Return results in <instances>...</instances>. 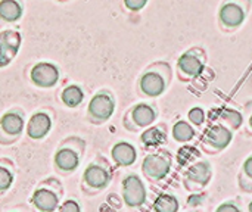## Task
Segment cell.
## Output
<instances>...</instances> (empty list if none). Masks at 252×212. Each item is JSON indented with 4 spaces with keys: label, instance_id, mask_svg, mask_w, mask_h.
Instances as JSON below:
<instances>
[{
    "label": "cell",
    "instance_id": "6da1fadb",
    "mask_svg": "<svg viewBox=\"0 0 252 212\" xmlns=\"http://www.w3.org/2000/svg\"><path fill=\"white\" fill-rule=\"evenodd\" d=\"M171 77H173V72L168 63L165 62L154 63L142 74L139 80V89L148 97L161 96L167 90L171 81Z\"/></svg>",
    "mask_w": 252,
    "mask_h": 212
},
{
    "label": "cell",
    "instance_id": "7a4b0ae2",
    "mask_svg": "<svg viewBox=\"0 0 252 212\" xmlns=\"http://www.w3.org/2000/svg\"><path fill=\"white\" fill-rule=\"evenodd\" d=\"M250 1L241 0H226L219 9V25L223 31L230 32L238 30L247 18Z\"/></svg>",
    "mask_w": 252,
    "mask_h": 212
},
{
    "label": "cell",
    "instance_id": "3957f363",
    "mask_svg": "<svg viewBox=\"0 0 252 212\" xmlns=\"http://www.w3.org/2000/svg\"><path fill=\"white\" fill-rule=\"evenodd\" d=\"M207 65V52L202 47H190L177 61L179 77L183 81H190L199 77Z\"/></svg>",
    "mask_w": 252,
    "mask_h": 212
},
{
    "label": "cell",
    "instance_id": "277c9868",
    "mask_svg": "<svg viewBox=\"0 0 252 212\" xmlns=\"http://www.w3.org/2000/svg\"><path fill=\"white\" fill-rule=\"evenodd\" d=\"M171 165H173V159L168 152H155L145 156L142 164V171L148 180L159 182L168 176Z\"/></svg>",
    "mask_w": 252,
    "mask_h": 212
},
{
    "label": "cell",
    "instance_id": "5b68a950",
    "mask_svg": "<svg viewBox=\"0 0 252 212\" xmlns=\"http://www.w3.org/2000/svg\"><path fill=\"white\" fill-rule=\"evenodd\" d=\"M233 140V131L221 124H214L210 127L202 139V149L205 153L216 155L224 151Z\"/></svg>",
    "mask_w": 252,
    "mask_h": 212
},
{
    "label": "cell",
    "instance_id": "8992f818",
    "mask_svg": "<svg viewBox=\"0 0 252 212\" xmlns=\"http://www.w3.org/2000/svg\"><path fill=\"white\" fill-rule=\"evenodd\" d=\"M213 177V168L208 161H198L192 164L188 171L185 173L183 184L188 190L190 192H201L204 190Z\"/></svg>",
    "mask_w": 252,
    "mask_h": 212
},
{
    "label": "cell",
    "instance_id": "52a82bcc",
    "mask_svg": "<svg viewBox=\"0 0 252 212\" xmlns=\"http://www.w3.org/2000/svg\"><path fill=\"white\" fill-rule=\"evenodd\" d=\"M148 193L142 179L136 174H128L123 180V199L127 207L139 208L146 202Z\"/></svg>",
    "mask_w": 252,
    "mask_h": 212
},
{
    "label": "cell",
    "instance_id": "ba28073f",
    "mask_svg": "<svg viewBox=\"0 0 252 212\" xmlns=\"http://www.w3.org/2000/svg\"><path fill=\"white\" fill-rule=\"evenodd\" d=\"M115 111V102L111 93L100 91L94 94L89 103V115L96 121H108Z\"/></svg>",
    "mask_w": 252,
    "mask_h": 212
},
{
    "label": "cell",
    "instance_id": "9c48e42d",
    "mask_svg": "<svg viewBox=\"0 0 252 212\" xmlns=\"http://www.w3.org/2000/svg\"><path fill=\"white\" fill-rule=\"evenodd\" d=\"M59 80V69L49 62H38L31 69V81L43 89L53 87Z\"/></svg>",
    "mask_w": 252,
    "mask_h": 212
},
{
    "label": "cell",
    "instance_id": "30bf717a",
    "mask_svg": "<svg viewBox=\"0 0 252 212\" xmlns=\"http://www.w3.org/2000/svg\"><path fill=\"white\" fill-rule=\"evenodd\" d=\"M21 46V35L16 31L7 30L0 32V66H6L15 58Z\"/></svg>",
    "mask_w": 252,
    "mask_h": 212
},
{
    "label": "cell",
    "instance_id": "8fae6325",
    "mask_svg": "<svg viewBox=\"0 0 252 212\" xmlns=\"http://www.w3.org/2000/svg\"><path fill=\"white\" fill-rule=\"evenodd\" d=\"M128 118L133 122L131 131H136V128H149L157 120V111L152 105L137 103L128 112Z\"/></svg>",
    "mask_w": 252,
    "mask_h": 212
},
{
    "label": "cell",
    "instance_id": "7c38bea8",
    "mask_svg": "<svg viewBox=\"0 0 252 212\" xmlns=\"http://www.w3.org/2000/svg\"><path fill=\"white\" fill-rule=\"evenodd\" d=\"M52 128V120L46 112H35L28 124H27V134L32 140L44 139Z\"/></svg>",
    "mask_w": 252,
    "mask_h": 212
},
{
    "label": "cell",
    "instance_id": "4fadbf2b",
    "mask_svg": "<svg viewBox=\"0 0 252 212\" xmlns=\"http://www.w3.org/2000/svg\"><path fill=\"white\" fill-rule=\"evenodd\" d=\"M83 177H84L86 184L92 189H103L111 182V174H109L108 168L97 165V164H90L84 170Z\"/></svg>",
    "mask_w": 252,
    "mask_h": 212
},
{
    "label": "cell",
    "instance_id": "5bb4252c",
    "mask_svg": "<svg viewBox=\"0 0 252 212\" xmlns=\"http://www.w3.org/2000/svg\"><path fill=\"white\" fill-rule=\"evenodd\" d=\"M112 159L120 167H130L137 159V151L136 148L128 142H118L112 146L111 151Z\"/></svg>",
    "mask_w": 252,
    "mask_h": 212
},
{
    "label": "cell",
    "instance_id": "9a60e30c",
    "mask_svg": "<svg viewBox=\"0 0 252 212\" xmlns=\"http://www.w3.org/2000/svg\"><path fill=\"white\" fill-rule=\"evenodd\" d=\"M32 204L38 211L53 212L59 207V198L52 189L40 187L32 193Z\"/></svg>",
    "mask_w": 252,
    "mask_h": 212
},
{
    "label": "cell",
    "instance_id": "2e32d148",
    "mask_svg": "<svg viewBox=\"0 0 252 212\" xmlns=\"http://www.w3.org/2000/svg\"><path fill=\"white\" fill-rule=\"evenodd\" d=\"M55 165L62 171H74L80 165V155L71 148H61L55 153Z\"/></svg>",
    "mask_w": 252,
    "mask_h": 212
},
{
    "label": "cell",
    "instance_id": "e0dca14e",
    "mask_svg": "<svg viewBox=\"0 0 252 212\" xmlns=\"http://www.w3.org/2000/svg\"><path fill=\"white\" fill-rule=\"evenodd\" d=\"M0 130L7 137H18L24 130V118L16 112H6L0 118Z\"/></svg>",
    "mask_w": 252,
    "mask_h": 212
},
{
    "label": "cell",
    "instance_id": "ac0fdd59",
    "mask_svg": "<svg viewBox=\"0 0 252 212\" xmlns=\"http://www.w3.org/2000/svg\"><path fill=\"white\" fill-rule=\"evenodd\" d=\"M142 143L146 146V148H157V146H161L167 142V133L162 127L157 125V127H149L146 128L143 133H142V137H140Z\"/></svg>",
    "mask_w": 252,
    "mask_h": 212
},
{
    "label": "cell",
    "instance_id": "d6986e66",
    "mask_svg": "<svg viewBox=\"0 0 252 212\" xmlns=\"http://www.w3.org/2000/svg\"><path fill=\"white\" fill-rule=\"evenodd\" d=\"M22 6L16 0H1L0 1V18L6 22H15L22 16Z\"/></svg>",
    "mask_w": 252,
    "mask_h": 212
},
{
    "label": "cell",
    "instance_id": "ffe728a7",
    "mask_svg": "<svg viewBox=\"0 0 252 212\" xmlns=\"http://www.w3.org/2000/svg\"><path fill=\"white\" fill-rule=\"evenodd\" d=\"M61 100L63 102V105H66L68 108H75L78 106L83 100H84V91L80 86L77 84H71L66 86L62 93H61Z\"/></svg>",
    "mask_w": 252,
    "mask_h": 212
},
{
    "label": "cell",
    "instance_id": "44dd1931",
    "mask_svg": "<svg viewBox=\"0 0 252 212\" xmlns=\"http://www.w3.org/2000/svg\"><path fill=\"white\" fill-rule=\"evenodd\" d=\"M171 134H173V139L176 142H179V143H188V142H190L195 137V128L188 121L179 120L173 125Z\"/></svg>",
    "mask_w": 252,
    "mask_h": 212
},
{
    "label": "cell",
    "instance_id": "7402d4cb",
    "mask_svg": "<svg viewBox=\"0 0 252 212\" xmlns=\"http://www.w3.org/2000/svg\"><path fill=\"white\" fill-rule=\"evenodd\" d=\"M179 208H180L179 199L170 193L159 195L154 204L155 212H179Z\"/></svg>",
    "mask_w": 252,
    "mask_h": 212
},
{
    "label": "cell",
    "instance_id": "603a6c76",
    "mask_svg": "<svg viewBox=\"0 0 252 212\" xmlns=\"http://www.w3.org/2000/svg\"><path fill=\"white\" fill-rule=\"evenodd\" d=\"M239 187L247 192V193H252V155H250L239 171Z\"/></svg>",
    "mask_w": 252,
    "mask_h": 212
},
{
    "label": "cell",
    "instance_id": "cb8c5ba5",
    "mask_svg": "<svg viewBox=\"0 0 252 212\" xmlns=\"http://www.w3.org/2000/svg\"><path fill=\"white\" fill-rule=\"evenodd\" d=\"M220 118H221V121L219 124L227 127L232 131L238 130L242 125V122H244L242 115L238 111H235V109H223L221 114H220Z\"/></svg>",
    "mask_w": 252,
    "mask_h": 212
},
{
    "label": "cell",
    "instance_id": "d4e9b609",
    "mask_svg": "<svg viewBox=\"0 0 252 212\" xmlns=\"http://www.w3.org/2000/svg\"><path fill=\"white\" fill-rule=\"evenodd\" d=\"M188 118H189L190 124H193L195 127H199V125H202L204 121H205V111H204L202 108H199V106H195V108H192V109L189 111Z\"/></svg>",
    "mask_w": 252,
    "mask_h": 212
},
{
    "label": "cell",
    "instance_id": "484cf974",
    "mask_svg": "<svg viewBox=\"0 0 252 212\" xmlns=\"http://www.w3.org/2000/svg\"><path fill=\"white\" fill-rule=\"evenodd\" d=\"M13 183V174L10 170H7L6 167L0 165V192L7 190Z\"/></svg>",
    "mask_w": 252,
    "mask_h": 212
},
{
    "label": "cell",
    "instance_id": "4316f807",
    "mask_svg": "<svg viewBox=\"0 0 252 212\" xmlns=\"http://www.w3.org/2000/svg\"><path fill=\"white\" fill-rule=\"evenodd\" d=\"M216 212H242V205L238 199H230L220 204Z\"/></svg>",
    "mask_w": 252,
    "mask_h": 212
},
{
    "label": "cell",
    "instance_id": "83f0119b",
    "mask_svg": "<svg viewBox=\"0 0 252 212\" xmlns=\"http://www.w3.org/2000/svg\"><path fill=\"white\" fill-rule=\"evenodd\" d=\"M59 212H81V208H80V205H78L77 201L68 199V201H65V202L59 207Z\"/></svg>",
    "mask_w": 252,
    "mask_h": 212
},
{
    "label": "cell",
    "instance_id": "f1b7e54d",
    "mask_svg": "<svg viewBox=\"0 0 252 212\" xmlns=\"http://www.w3.org/2000/svg\"><path fill=\"white\" fill-rule=\"evenodd\" d=\"M146 3H148L146 0H126L124 1L126 7L130 9V10H133V12H137V10L143 9L146 6Z\"/></svg>",
    "mask_w": 252,
    "mask_h": 212
},
{
    "label": "cell",
    "instance_id": "f546056e",
    "mask_svg": "<svg viewBox=\"0 0 252 212\" xmlns=\"http://www.w3.org/2000/svg\"><path fill=\"white\" fill-rule=\"evenodd\" d=\"M248 211L252 212V201H251V202H250V205H248Z\"/></svg>",
    "mask_w": 252,
    "mask_h": 212
},
{
    "label": "cell",
    "instance_id": "4dcf8cb0",
    "mask_svg": "<svg viewBox=\"0 0 252 212\" xmlns=\"http://www.w3.org/2000/svg\"><path fill=\"white\" fill-rule=\"evenodd\" d=\"M250 127H251V128H252V115H251V117H250Z\"/></svg>",
    "mask_w": 252,
    "mask_h": 212
},
{
    "label": "cell",
    "instance_id": "1f68e13d",
    "mask_svg": "<svg viewBox=\"0 0 252 212\" xmlns=\"http://www.w3.org/2000/svg\"><path fill=\"white\" fill-rule=\"evenodd\" d=\"M193 212H195V211H193Z\"/></svg>",
    "mask_w": 252,
    "mask_h": 212
}]
</instances>
